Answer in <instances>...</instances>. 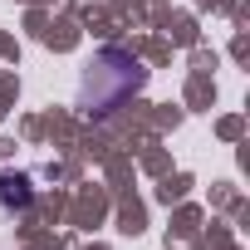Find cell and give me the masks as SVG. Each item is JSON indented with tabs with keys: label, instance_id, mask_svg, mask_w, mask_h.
<instances>
[{
	"label": "cell",
	"instance_id": "cell-1",
	"mask_svg": "<svg viewBox=\"0 0 250 250\" xmlns=\"http://www.w3.org/2000/svg\"><path fill=\"white\" fill-rule=\"evenodd\" d=\"M133 88H143V64L123 49H98L83 69V88H79V108L88 118H103L113 113Z\"/></svg>",
	"mask_w": 250,
	"mask_h": 250
}]
</instances>
